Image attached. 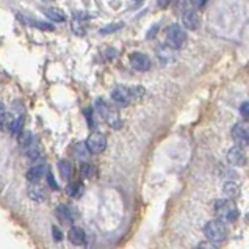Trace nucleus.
Listing matches in <instances>:
<instances>
[{"instance_id": "4be33fe9", "label": "nucleus", "mask_w": 249, "mask_h": 249, "mask_svg": "<svg viewBox=\"0 0 249 249\" xmlns=\"http://www.w3.org/2000/svg\"><path fill=\"white\" fill-rule=\"evenodd\" d=\"M224 193L229 199L235 197L238 195V185L237 183H226L224 185Z\"/></svg>"}, {"instance_id": "c85d7f7f", "label": "nucleus", "mask_w": 249, "mask_h": 249, "mask_svg": "<svg viewBox=\"0 0 249 249\" xmlns=\"http://www.w3.org/2000/svg\"><path fill=\"white\" fill-rule=\"evenodd\" d=\"M53 237H55L56 241H60V240L63 238V233H61L58 229H56V227H53Z\"/></svg>"}, {"instance_id": "9d476101", "label": "nucleus", "mask_w": 249, "mask_h": 249, "mask_svg": "<svg viewBox=\"0 0 249 249\" xmlns=\"http://www.w3.org/2000/svg\"><path fill=\"white\" fill-rule=\"evenodd\" d=\"M47 173V168L44 163H36L35 166H32L27 171V180L30 183H38L41 177H44V174Z\"/></svg>"}, {"instance_id": "39448f33", "label": "nucleus", "mask_w": 249, "mask_h": 249, "mask_svg": "<svg viewBox=\"0 0 249 249\" xmlns=\"http://www.w3.org/2000/svg\"><path fill=\"white\" fill-rule=\"evenodd\" d=\"M165 36H166V44L171 49H180L185 44V41H187V33L183 32V28L179 24H171L166 28Z\"/></svg>"}, {"instance_id": "aec40b11", "label": "nucleus", "mask_w": 249, "mask_h": 249, "mask_svg": "<svg viewBox=\"0 0 249 249\" xmlns=\"http://www.w3.org/2000/svg\"><path fill=\"white\" fill-rule=\"evenodd\" d=\"M58 169H60V174L61 177L65 180H69L71 177H72V173H74V169H72V165L68 161V160H61L58 163Z\"/></svg>"}, {"instance_id": "dca6fc26", "label": "nucleus", "mask_w": 249, "mask_h": 249, "mask_svg": "<svg viewBox=\"0 0 249 249\" xmlns=\"http://www.w3.org/2000/svg\"><path fill=\"white\" fill-rule=\"evenodd\" d=\"M66 195L69 197H80L83 195V183L82 182H71L66 187Z\"/></svg>"}, {"instance_id": "f3484780", "label": "nucleus", "mask_w": 249, "mask_h": 249, "mask_svg": "<svg viewBox=\"0 0 249 249\" xmlns=\"http://www.w3.org/2000/svg\"><path fill=\"white\" fill-rule=\"evenodd\" d=\"M19 19L22 20L24 24L30 25V27H38V28H41V30H53L52 25H49L46 22H41V20H35V19L28 18V16H22V14H19Z\"/></svg>"}, {"instance_id": "c756f323", "label": "nucleus", "mask_w": 249, "mask_h": 249, "mask_svg": "<svg viewBox=\"0 0 249 249\" xmlns=\"http://www.w3.org/2000/svg\"><path fill=\"white\" fill-rule=\"evenodd\" d=\"M135 2H141V0H135Z\"/></svg>"}, {"instance_id": "393cba45", "label": "nucleus", "mask_w": 249, "mask_h": 249, "mask_svg": "<svg viewBox=\"0 0 249 249\" xmlns=\"http://www.w3.org/2000/svg\"><path fill=\"white\" fill-rule=\"evenodd\" d=\"M191 5L195 6V8H202V6H205V3L209 2V0H190Z\"/></svg>"}, {"instance_id": "ddd939ff", "label": "nucleus", "mask_w": 249, "mask_h": 249, "mask_svg": "<svg viewBox=\"0 0 249 249\" xmlns=\"http://www.w3.org/2000/svg\"><path fill=\"white\" fill-rule=\"evenodd\" d=\"M28 197L32 201L42 202L47 197V191L44 190V187H41L38 183H30V187H28Z\"/></svg>"}, {"instance_id": "4468645a", "label": "nucleus", "mask_w": 249, "mask_h": 249, "mask_svg": "<svg viewBox=\"0 0 249 249\" xmlns=\"http://www.w3.org/2000/svg\"><path fill=\"white\" fill-rule=\"evenodd\" d=\"M68 238L72 245L82 246L85 243V232L80 229V227H71V231L68 233Z\"/></svg>"}, {"instance_id": "423d86ee", "label": "nucleus", "mask_w": 249, "mask_h": 249, "mask_svg": "<svg viewBox=\"0 0 249 249\" xmlns=\"http://www.w3.org/2000/svg\"><path fill=\"white\" fill-rule=\"evenodd\" d=\"M232 138L237 146H249V123H237L232 127Z\"/></svg>"}, {"instance_id": "cd10ccee", "label": "nucleus", "mask_w": 249, "mask_h": 249, "mask_svg": "<svg viewBox=\"0 0 249 249\" xmlns=\"http://www.w3.org/2000/svg\"><path fill=\"white\" fill-rule=\"evenodd\" d=\"M157 30H159V25L155 24V25L152 27V30H151V32H147V39H152V38H154V35H155V32H157Z\"/></svg>"}, {"instance_id": "6ab92c4d", "label": "nucleus", "mask_w": 249, "mask_h": 249, "mask_svg": "<svg viewBox=\"0 0 249 249\" xmlns=\"http://www.w3.org/2000/svg\"><path fill=\"white\" fill-rule=\"evenodd\" d=\"M97 174V169L94 168V165H91V163H82L80 166V176L83 179H94Z\"/></svg>"}, {"instance_id": "412c9836", "label": "nucleus", "mask_w": 249, "mask_h": 249, "mask_svg": "<svg viewBox=\"0 0 249 249\" xmlns=\"http://www.w3.org/2000/svg\"><path fill=\"white\" fill-rule=\"evenodd\" d=\"M74 154H75V157H77V159L87 160V157L91 154V151H89V147H88L87 143H79V144H75V146H74Z\"/></svg>"}, {"instance_id": "b1692460", "label": "nucleus", "mask_w": 249, "mask_h": 249, "mask_svg": "<svg viewBox=\"0 0 249 249\" xmlns=\"http://www.w3.org/2000/svg\"><path fill=\"white\" fill-rule=\"evenodd\" d=\"M197 249H218V246L212 241H202L201 245L197 246Z\"/></svg>"}, {"instance_id": "7ed1b4c3", "label": "nucleus", "mask_w": 249, "mask_h": 249, "mask_svg": "<svg viewBox=\"0 0 249 249\" xmlns=\"http://www.w3.org/2000/svg\"><path fill=\"white\" fill-rule=\"evenodd\" d=\"M213 210L216 218L223 223H232L238 218V210L231 199H219L213 205Z\"/></svg>"}, {"instance_id": "6e6552de", "label": "nucleus", "mask_w": 249, "mask_h": 249, "mask_svg": "<svg viewBox=\"0 0 249 249\" xmlns=\"http://www.w3.org/2000/svg\"><path fill=\"white\" fill-rule=\"evenodd\" d=\"M130 65L135 71H140V72H146V71L151 69V60L149 56L141 53V52H135L130 55Z\"/></svg>"}, {"instance_id": "20e7f679", "label": "nucleus", "mask_w": 249, "mask_h": 249, "mask_svg": "<svg viewBox=\"0 0 249 249\" xmlns=\"http://www.w3.org/2000/svg\"><path fill=\"white\" fill-rule=\"evenodd\" d=\"M204 235L207 237L209 241L212 243H221L226 240L227 231H226V223L219 221V219H212L204 227Z\"/></svg>"}, {"instance_id": "1a4fd4ad", "label": "nucleus", "mask_w": 249, "mask_h": 249, "mask_svg": "<svg viewBox=\"0 0 249 249\" xmlns=\"http://www.w3.org/2000/svg\"><path fill=\"white\" fill-rule=\"evenodd\" d=\"M227 160L233 166H243L246 163V155L243 152L241 146H233L231 147V151L227 152Z\"/></svg>"}, {"instance_id": "9b49d317", "label": "nucleus", "mask_w": 249, "mask_h": 249, "mask_svg": "<svg viewBox=\"0 0 249 249\" xmlns=\"http://www.w3.org/2000/svg\"><path fill=\"white\" fill-rule=\"evenodd\" d=\"M87 14L83 13H75L74 19H72V32L79 36H83L85 32H87Z\"/></svg>"}, {"instance_id": "f257e3e1", "label": "nucleus", "mask_w": 249, "mask_h": 249, "mask_svg": "<svg viewBox=\"0 0 249 249\" xmlns=\"http://www.w3.org/2000/svg\"><path fill=\"white\" fill-rule=\"evenodd\" d=\"M144 96L143 87H116L111 91V99L121 107H129Z\"/></svg>"}, {"instance_id": "2eb2a0df", "label": "nucleus", "mask_w": 249, "mask_h": 249, "mask_svg": "<svg viewBox=\"0 0 249 249\" xmlns=\"http://www.w3.org/2000/svg\"><path fill=\"white\" fill-rule=\"evenodd\" d=\"M44 14H46L47 19L53 20V22H65L66 20V14L58 8H46Z\"/></svg>"}, {"instance_id": "f8f14e48", "label": "nucleus", "mask_w": 249, "mask_h": 249, "mask_svg": "<svg viewBox=\"0 0 249 249\" xmlns=\"http://www.w3.org/2000/svg\"><path fill=\"white\" fill-rule=\"evenodd\" d=\"M182 22L188 30H196L199 27V16L195 10H185L182 14Z\"/></svg>"}, {"instance_id": "5701e85b", "label": "nucleus", "mask_w": 249, "mask_h": 249, "mask_svg": "<svg viewBox=\"0 0 249 249\" xmlns=\"http://www.w3.org/2000/svg\"><path fill=\"white\" fill-rule=\"evenodd\" d=\"M240 113H241V116H243L245 119H249V102L241 104V107H240Z\"/></svg>"}, {"instance_id": "0eeeda50", "label": "nucleus", "mask_w": 249, "mask_h": 249, "mask_svg": "<svg viewBox=\"0 0 249 249\" xmlns=\"http://www.w3.org/2000/svg\"><path fill=\"white\" fill-rule=\"evenodd\" d=\"M87 144L89 147L91 154H101L107 147V138L101 132H91L89 137L87 138Z\"/></svg>"}, {"instance_id": "a878e982", "label": "nucleus", "mask_w": 249, "mask_h": 249, "mask_svg": "<svg viewBox=\"0 0 249 249\" xmlns=\"http://www.w3.org/2000/svg\"><path fill=\"white\" fill-rule=\"evenodd\" d=\"M171 2H173V0H157V3H159V6L161 10H166L168 6L171 5Z\"/></svg>"}, {"instance_id": "a211bd4d", "label": "nucleus", "mask_w": 249, "mask_h": 249, "mask_svg": "<svg viewBox=\"0 0 249 249\" xmlns=\"http://www.w3.org/2000/svg\"><path fill=\"white\" fill-rule=\"evenodd\" d=\"M56 215H58V219L61 223H65V224H71L72 223V212L69 210V207H66V205H60L58 209H56Z\"/></svg>"}, {"instance_id": "bb28decb", "label": "nucleus", "mask_w": 249, "mask_h": 249, "mask_svg": "<svg viewBox=\"0 0 249 249\" xmlns=\"http://www.w3.org/2000/svg\"><path fill=\"white\" fill-rule=\"evenodd\" d=\"M47 182H49V185L52 187V190H58V187H56V183H55V180H53V176H52V174H49V176H47Z\"/></svg>"}, {"instance_id": "f03ea898", "label": "nucleus", "mask_w": 249, "mask_h": 249, "mask_svg": "<svg viewBox=\"0 0 249 249\" xmlns=\"http://www.w3.org/2000/svg\"><path fill=\"white\" fill-rule=\"evenodd\" d=\"M96 110L99 113V116H101L107 123V125H110L111 129L118 130L123 127V119H121L118 110L113 108V107L108 102H105L104 99H97L96 101Z\"/></svg>"}]
</instances>
